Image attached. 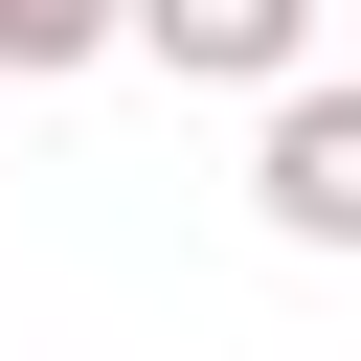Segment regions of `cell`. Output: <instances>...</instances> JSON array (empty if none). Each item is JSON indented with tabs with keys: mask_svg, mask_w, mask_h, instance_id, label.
I'll use <instances>...</instances> for the list:
<instances>
[{
	"mask_svg": "<svg viewBox=\"0 0 361 361\" xmlns=\"http://www.w3.org/2000/svg\"><path fill=\"white\" fill-rule=\"evenodd\" d=\"M248 203L293 226V248H361V90H271V135H248Z\"/></svg>",
	"mask_w": 361,
	"mask_h": 361,
	"instance_id": "obj_1",
	"label": "cell"
},
{
	"mask_svg": "<svg viewBox=\"0 0 361 361\" xmlns=\"http://www.w3.org/2000/svg\"><path fill=\"white\" fill-rule=\"evenodd\" d=\"M113 45H158L180 90H293L316 68V0H113Z\"/></svg>",
	"mask_w": 361,
	"mask_h": 361,
	"instance_id": "obj_2",
	"label": "cell"
},
{
	"mask_svg": "<svg viewBox=\"0 0 361 361\" xmlns=\"http://www.w3.org/2000/svg\"><path fill=\"white\" fill-rule=\"evenodd\" d=\"M113 45V0H0V90H45V68H90Z\"/></svg>",
	"mask_w": 361,
	"mask_h": 361,
	"instance_id": "obj_3",
	"label": "cell"
}]
</instances>
